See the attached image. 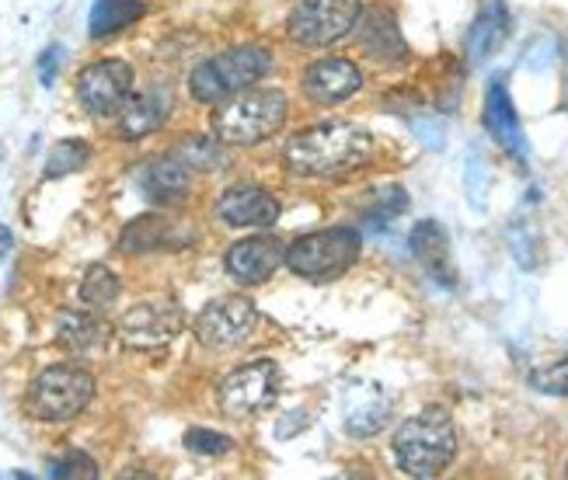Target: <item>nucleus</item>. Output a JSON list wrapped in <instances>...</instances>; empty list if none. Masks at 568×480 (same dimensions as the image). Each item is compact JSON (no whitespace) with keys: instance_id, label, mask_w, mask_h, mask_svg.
I'll return each instance as SVG.
<instances>
[{"instance_id":"obj_1","label":"nucleus","mask_w":568,"mask_h":480,"mask_svg":"<svg viewBox=\"0 0 568 480\" xmlns=\"http://www.w3.org/2000/svg\"><path fill=\"white\" fill-rule=\"evenodd\" d=\"M374 154V136L353 122H321L286 143V167L301 178H335Z\"/></svg>"},{"instance_id":"obj_2","label":"nucleus","mask_w":568,"mask_h":480,"mask_svg":"<svg viewBox=\"0 0 568 480\" xmlns=\"http://www.w3.org/2000/svg\"><path fill=\"white\" fill-rule=\"evenodd\" d=\"M290 101L276 88H244L220 101L213 112V136L224 146H255L283 130Z\"/></svg>"},{"instance_id":"obj_3","label":"nucleus","mask_w":568,"mask_h":480,"mask_svg":"<svg viewBox=\"0 0 568 480\" xmlns=\"http://www.w3.org/2000/svg\"><path fill=\"white\" fill-rule=\"evenodd\" d=\"M457 457V432L443 408H426L408 418L394 436V460L408 477H439Z\"/></svg>"},{"instance_id":"obj_4","label":"nucleus","mask_w":568,"mask_h":480,"mask_svg":"<svg viewBox=\"0 0 568 480\" xmlns=\"http://www.w3.org/2000/svg\"><path fill=\"white\" fill-rule=\"evenodd\" d=\"M268 67H273V53H268V49L234 45L195 67L189 73V91L195 101H203V105H220V101H227L231 94L262 81Z\"/></svg>"},{"instance_id":"obj_5","label":"nucleus","mask_w":568,"mask_h":480,"mask_svg":"<svg viewBox=\"0 0 568 480\" xmlns=\"http://www.w3.org/2000/svg\"><path fill=\"white\" fill-rule=\"evenodd\" d=\"M359 247L363 241L353 226H332V231H314V234L296 237L286 247V265L293 268V275H301V279L332 283L356 265Z\"/></svg>"},{"instance_id":"obj_6","label":"nucleus","mask_w":568,"mask_h":480,"mask_svg":"<svg viewBox=\"0 0 568 480\" xmlns=\"http://www.w3.org/2000/svg\"><path fill=\"white\" fill-rule=\"evenodd\" d=\"M94 397V376L81 366H49L29 384L24 411L36 421H70L78 418Z\"/></svg>"},{"instance_id":"obj_7","label":"nucleus","mask_w":568,"mask_h":480,"mask_svg":"<svg viewBox=\"0 0 568 480\" xmlns=\"http://www.w3.org/2000/svg\"><path fill=\"white\" fill-rule=\"evenodd\" d=\"M359 14H363V0H296L286 29L290 39L317 49L349 35Z\"/></svg>"},{"instance_id":"obj_8","label":"nucleus","mask_w":568,"mask_h":480,"mask_svg":"<svg viewBox=\"0 0 568 480\" xmlns=\"http://www.w3.org/2000/svg\"><path fill=\"white\" fill-rule=\"evenodd\" d=\"M182 307L175 299L158 296V299H140L136 307H130L119 317V338L126 348L136 351H158L164 345H171L182 331Z\"/></svg>"},{"instance_id":"obj_9","label":"nucleus","mask_w":568,"mask_h":480,"mask_svg":"<svg viewBox=\"0 0 568 480\" xmlns=\"http://www.w3.org/2000/svg\"><path fill=\"white\" fill-rule=\"evenodd\" d=\"M280 394V366L273 359H252L220 384V408L227 418H252L265 411Z\"/></svg>"},{"instance_id":"obj_10","label":"nucleus","mask_w":568,"mask_h":480,"mask_svg":"<svg viewBox=\"0 0 568 480\" xmlns=\"http://www.w3.org/2000/svg\"><path fill=\"white\" fill-rule=\"evenodd\" d=\"M255 320H258V310L248 296H220L206 303L200 317H195V338H200L203 348L227 351L252 338Z\"/></svg>"},{"instance_id":"obj_11","label":"nucleus","mask_w":568,"mask_h":480,"mask_svg":"<svg viewBox=\"0 0 568 480\" xmlns=\"http://www.w3.org/2000/svg\"><path fill=\"white\" fill-rule=\"evenodd\" d=\"M136 73L126 60H94L78 73V101L81 109L94 119L119 115L133 94Z\"/></svg>"},{"instance_id":"obj_12","label":"nucleus","mask_w":568,"mask_h":480,"mask_svg":"<svg viewBox=\"0 0 568 480\" xmlns=\"http://www.w3.org/2000/svg\"><path fill=\"white\" fill-rule=\"evenodd\" d=\"M283 262H286V244L268 237V234L244 237V241L231 244V251H227V272H231V279L241 286L268 283Z\"/></svg>"},{"instance_id":"obj_13","label":"nucleus","mask_w":568,"mask_h":480,"mask_svg":"<svg viewBox=\"0 0 568 480\" xmlns=\"http://www.w3.org/2000/svg\"><path fill=\"white\" fill-rule=\"evenodd\" d=\"M216 216L241 231H265L280 219V202L262 185H231L216 198Z\"/></svg>"},{"instance_id":"obj_14","label":"nucleus","mask_w":568,"mask_h":480,"mask_svg":"<svg viewBox=\"0 0 568 480\" xmlns=\"http://www.w3.org/2000/svg\"><path fill=\"white\" fill-rule=\"evenodd\" d=\"M195 241V231L171 216H136L126 223V231L119 234L122 255H146V251H182Z\"/></svg>"},{"instance_id":"obj_15","label":"nucleus","mask_w":568,"mask_h":480,"mask_svg":"<svg viewBox=\"0 0 568 480\" xmlns=\"http://www.w3.org/2000/svg\"><path fill=\"white\" fill-rule=\"evenodd\" d=\"M363 88V70L353 60H317L304 70V94L314 105H338Z\"/></svg>"},{"instance_id":"obj_16","label":"nucleus","mask_w":568,"mask_h":480,"mask_svg":"<svg viewBox=\"0 0 568 480\" xmlns=\"http://www.w3.org/2000/svg\"><path fill=\"white\" fill-rule=\"evenodd\" d=\"M485 130L516 161L527 157V136H524L520 115H516V109H513V94H509L506 78H496V81L488 84V94H485Z\"/></svg>"},{"instance_id":"obj_17","label":"nucleus","mask_w":568,"mask_h":480,"mask_svg":"<svg viewBox=\"0 0 568 480\" xmlns=\"http://www.w3.org/2000/svg\"><path fill=\"white\" fill-rule=\"evenodd\" d=\"M408 244H412L415 262L433 275V283H439L443 289L457 286V268L450 262V237L436 219H418L412 226Z\"/></svg>"},{"instance_id":"obj_18","label":"nucleus","mask_w":568,"mask_h":480,"mask_svg":"<svg viewBox=\"0 0 568 480\" xmlns=\"http://www.w3.org/2000/svg\"><path fill=\"white\" fill-rule=\"evenodd\" d=\"M171 112V98L158 88L151 91H140V94H130L126 105L119 109V122H115V133L119 140L126 143H136V140H146L151 133H158L164 119Z\"/></svg>"},{"instance_id":"obj_19","label":"nucleus","mask_w":568,"mask_h":480,"mask_svg":"<svg viewBox=\"0 0 568 480\" xmlns=\"http://www.w3.org/2000/svg\"><path fill=\"white\" fill-rule=\"evenodd\" d=\"M136 185L154 206H179L189 198V167L171 154L154 157L136 171Z\"/></svg>"},{"instance_id":"obj_20","label":"nucleus","mask_w":568,"mask_h":480,"mask_svg":"<svg viewBox=\"0 0 568 480\" xmlns=\"http://www.w3.org/2000/svg\"><path fill=\"white\" fill-rule=\"evenodd\" d=\"M112 331L94 310H63L57 317V345L70 356H94L109 345Z\"/></svg>"},{"instance_id":"obj_21","label":"nucleus","mask_w":568,"mask_h":480,"mask_svg":"<svg viewBox=\"0 0 568 480\" xmlns=\"http://www.w3.org/2000/svg\"><path fill=\"white\" fill-rule=\"evenodd\" d=\"M359 45L366 57H374L377 63H402L405 60V39L394 24V14L387 8H374L359 14Z\"/></svg>"},{"instance_id":"obj_22","label":"nucleus","mask_w":568,"mask_h":480,"mask_svg":"<svg viewBox=\"0 0 568 480\" xmlns=\"http://www.w3.org/2000/svg\"><path fill=\"white\" fill-rule=\"evenodd\" d=\"M506 35H509V8L503 0H491V4L478 11L471 32H467V60L475 67L491 60L499 53V45L506 42Z\"/></svg>"},{"instance_id":"obj_23","label":"nucleus","mask_w":568,"mask_h":480,"mask_svg":"<svg viewBox=\"0 0 568 480\" xmlns=\"http://www.w3.org/2000/svg\"><path fill=\"white\" fill-rule=\"evenodd\" d=\"M146 14L143 0H94L88 14V35L91 39H109L122 29H130Z\"/></svg>"},{"instance_id":"obj_24","label":"nucleus","mask_w":568,"mask_h":480,"mask_svg":"<svg viewBox=\"0 0 568 480\" xmlns=\"http://www.w3.org/2000/svg\"><path fill=\"white\" fill-rule=\"evenodd\" d=\"M171 157L182 161L189 171H220L227 164L224 143L216 136H203V133H189L182 143L171 146Z\"/></svg>"},{"instance_id":"obj_25","label":"nucleus","mask_w":568,"mask_h":480,"mask_svg":"<svg viewBox=\"0 0 568 480\" xmlns=\"http://www.w3.org/2000/svg\"><path fill=\"white\" fill-rule=\"evenodd\" d=\"M119 293H122V283H119V275L109 265H91L84 272L81 286H78L81 303H84L88 310H94V314H105L112 303L119 299Z\"/></svg>"},{"instance_id":"obj_26","label":"nucleus","mask_w":568,"mask_h":480,"mask_svg":"<svg viewBox=\"0 0 568 480\" xmlns=\"http://www.w3.org/2000/svg\"><path fill=\"white\" fill-rule=\"evenodd\" d=\"M84 164H91V146L84 140H60L45 154L42 174H45L49 182H53V178H67V174L81 171Z\"/></svg>"},{"instance_id":"obj_27","label":"nucleus","mask_w":568,"mask_h":480,"mask_svg":"<svg viewBox=\"0 0 568 480\" xmlns=\"http://www.w3.org/2000/svg\"><path fill=\"white\" fill-rule=\"evenodd\" d=\"M387 418H390V400L374 394L369 400L356 404V408L345 415V432L356 436V439H369V436H377L381 428L387 425Z\"/></svg>"},{"instance_id":"obj_28","label":"nucleus","mask_w":568,"mask_h":480,"mask_svg":"<svg viewBox=\"0 0 568 480\" xmlns=\"http://www.w3.org/2000/svg\"><path fill=\"white\" fill-rule=\"evenodd\" d=\"M506 241H509V251H513V258L520 268L534 272L540 268V234L534 231L530 223H509V231H506Z\"/></svg>"},{"instance_id":"obj_29","label":"nucleus","mask_w":568,"mask_h":480,"mask_svg":"<svg viewBox=\"0 0 568 480\" xmlns=\"http://www.w3.org/2000/svg\"><path fill=\"white\" fill-rule=\"evenodd\" d=\"M45 477H53V480H94L98 463L88 457L84 449H67L63 457H53L45 463Z\"/></svg>"},{"instance_id":"obj_30","label":"nucleus","mask_w":568,"mask_h":480,"mask_svg":"<svg viewBox=\"0 0 568 480\" xmlns=\"http://www.w3.org/2000/svg\"><path fill=\"white\" fill-rule=\"evenodd\" d=\"M185 449L200 452V457H224L234 449V439L224 432H213V428H189L185 432Z\"/></svg>"},{"instance_id":"obj_31","label":"nucleus","mask_w":568,"mask_h":480,"mask_svg":"<svg viewBox=\"0 0 568 480\" xmlns=\"http://www.w3.org/2000/svg\"><path fill=\"white\" fill-rule=\"evenodd\" d=\"M405 210H408V195H405V188L390 185V188H381V192L374 195V206H369L366 219H369V223H390L394 216H402Z\"/></svg>"},{"instance_id":"obj_32","label":"nucleus","mask_w":568,"mask_h":480,"mask_svg":"<svg viewBox=\"0 0 568 480\" xmlns=\"http://www.w3.org/2000/svg\"><path fill=\"white\" fill-rule=\"evenodd\" d=\"M530 387L551 397H568V359H558L551 366H540L530 372Z\"/></svg>"},{"instance_id":"obj_33","label":"nucleus","mask_w":568,"mask_h":480,"mask_svg":"<svg viewBox=\"0 0 568 480\" xmlns=\"http://www.w3.org/2000/svg\"><path fill=\"white\" fill-rule=\"evenodd\" d=\"M464 185H467V195H471V206L485 210V192H488V167H485V157L478 154V150H471V157H467Z\"/></svg>"},{"instance_id":"obj_34","label":"nucleus","mask_w":568,"mask_h":480,"mask_svg":"<svg viewBox=\"0 0 568 480\" xmlns=\"http://www.w3.org/2000/svg\"><path fill=\"white\" fill-rule=\"evenodd\" d=\"M63 60H67V49H63L60 42H53V45H45V49H42V57H39V63H36V70H39V84H42V88H53V84H57Z\"/></svg>"},{"instance_id":"obj_35","label":"nucleus","mask_w":568,"mask_h":480,"mask_svg":"<svg viewBox=\"0 0 568 480\" xmlns=\"http://www.w3.org/2000/svg\"><path fill=\"white\" fill-rule=\"evenodd\" d=\"M11 247H14V234L8 231L4 223H0V262L8 258V251H11Z\"/></svg>"},{"instance_id":"obj_36","label":"nucleus","mask_w":568,"mask_h":480,"mask_svg":"<svg viewBox=\"0 0 568 480\" xmlns=\"http://www.w3.org/2000/svg\"><path fill=\"white\" fill-rule=\"evenodd\" d=\"M565 477H568V463H565Z\"/></svg>"}]
</instances>
